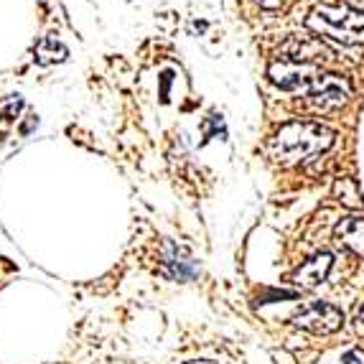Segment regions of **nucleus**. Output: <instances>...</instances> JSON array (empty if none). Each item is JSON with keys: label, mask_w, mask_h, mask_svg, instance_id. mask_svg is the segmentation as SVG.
<instances>
[{"label": "nucleus", "mask_w": 364, "mask_h": 364, "mask_svg": "<svg viewBox=\"0 0 364 364\" xmlns=\"http://www.w3.org/2000/svg\"><path fill=\"white\" fill-rule=\"evenodd\" d=\"M334 130L321 122H288L270 138V156L280 166H298L334 146Z\"/></svg>", "instance_id": "obj_1"}, {"label": "nucleus", "mask_w": 364, "mask_h": 364, "mask_svg": "<svg viewBox=\"0 0 364 364\" xmlns=\"http://www.w3.org/2000/svg\"><path fill=\"white\" fill-rule=\"evenodd\" d=\"M309 31L318 36L334 38L344 46H357L364 43V13L354 11L346 3L339 6H316L306 18Z\"/></svg>", "instance_id": "obj_2"}, {"label": "nucleus", "mask_w": 364, "mask_h": 364, "mask_svg": "<svg viewBox=\"0 0 364 364\" xmlns=\"http://www.w3.org/2000/svg\"><path fill=\"white\" fill-rule=\"evenodd\" d=\"M352 97V82L341 74L321 72L306 90V102L314 112H331Z\"/></svg>", "instance_id": "obj_3"}, {"label": "nucleus", "mask_w": 364, "mask_h": 364, "mask_svg": "<svg viewBox=\"0 0 364 364\" xmlns=\"http://www.w3.org/2000/svg\"><path fill=\"white\" fill-rule=\"evenodd\" d=\"M293 323L298 328H304V331H311V334L328 336V334H336L344 326V314L336 306L316 301V304H309L298 311L293 316Z\"/></svg>", "instance_id": "obj_4"}, {"label": "nucleus", "mask_w": 364, "mask_h": 364, "mask_svg": "<svg viewBox=\"0 0 364 364\" xmlns=\"http://www.w3.org/2000/svg\"><path fill=\"white\" fill-rule=\"evenodd\" d=\"M321 74V69L316 64H298V61L278 59L270 64L267 69V77L273 79L275 85L283 87V90H309L311 82Z\"/></svg>", "instance_id": "obj_5"}, {"label": "nucleus", "mask_w": 364, "mask_h": 364, "mask_svg": "<svg viewBox=\"0 0 364 364\" xmlns=\"http://www.w3.org/2000/svg\"><path fill=\"white\" fill-rule=\"evenodd\" d=\"M280 59L298 61V64H316L331 59V49L318 36H291L280 46Z\"/></svg>", "instance_id": "obj_6"}, {"label": "nucleus", "mask_w": 364, "mask_h": 364, "mask_svg": "<svg viewBox=\"0 0 364 364\" xmlns=\"http://www.w3.org/2000/svg\"><path fill=\"white\" fill-rule=\"evenodd\" d=\"M331 265H334V257H331V252H318V255L309 257L304 265L298 267L291 280L301 288H316V286H321L323 280L328 278V273H331Z\"/></svg>", "instance_id": "obj_7"}, {"label": "nucleus", "mask_w": 364, "mask_h": 364, "mask_svg": "<svg viewBox=\"0 0 364 364\" xmlns=\"http://www.w3.org/2000/svg\"><path fill=\"white\" fill-rule=\"evenodd\" d=\"M336 240L344 247H349L354 255L364 257V219L362 217H346L341 219L334 230Z\"/></svg>", "instance_id": "obj_8"}, {"label": "nucleus", "mask_w": 364, "mask_h": 364, "mask_svg": "<svg viewBox=\"0 0 364 364\" xmlns=\"http://www.w3.org/2000/svg\"><path fill=\"white\" fill-rule=\"evenodd\" d=\"M166 270L164 273L168 275V278H178V280H188L191 275L196 273V265H194V260L183 252L181 247H173V245H166Z\"/></svg>", "instance_id": "obj_9"}, {"label": "nucleus", "mask_w": 364, "mask_h": 364, "mask_svg": "<svg viewBox=\"0 0 364 364\" xmlns=\"http://www.w3.org/2000/svg\"><path fill=\"white\" fill-rule=\"evenodd\" d=\"M69 56L67 46H61L56 38H49V36H43L41 41L33 46V59L38 61V64H56V61H64Z\"/></svg>", "instance_id": "obj_10"}, {"label": "nucleus", "mask_w": 364, "mask_h": 364, "mask_svg": "<svg viewBox=\"0 0 364 364\" xmlns=\"http://www.w3.org/2000/svg\"><path fill=\"white\" fill-rule=\"evenodd\" d=\"M334 196L349 209H362L364 201H362V194H359V186L354 178H339L334 183Z\"/></svg>", "instance_id": "obj_11"}, {"label": "nucleus", "mask_w": 364, "mask_h": 364, "mask_svg": "<svg viewBox=\"0 0 364 364\" xmlns=\"http://www.w3.org/2000/svg\"><path fill=\"white\" fill-rule=\"evenodd\" d=\"M21 107H23V100H21L18 95L0 100V117H6V120H13V117L18 115Z\"/></svg>", "instance_id": "obj_12"}, {"label": "nucleus", "mask_w": 364, "mask_h": 364, "mask_svg": "<svg viewBox=\"0 0 364 364\" xmlns=\"http://www.w3.org/2000/svg\"><path fill=\"white\" fill-rule=\"evenodd\" d=\"M341 364H364V352L362 349H349L341 359Z\"/></svg>", "instance_id": "obj_13"}, {"label": "nucleus", "mask_w": 364, "mask_h": 364, "mask_svg": "<svg viewBox=\"0 0 364 364\" xmlns=\"http://www.w3.org/2000/svg\"><path fill=\"white\" fill-rule=\"evenodd\" d=\"M255 3L265 11H278V8L286 6V0H255Z\"/></svg>", "instance_id": "obj_14"}, {"label": "nucleus", "mask_w": 364, "mask_h": 364, "mask_svg": "<svg viewBox=\"0 0 364 364\" xmlns=\"http://www.w3.org/2000/svg\"><path fill=\"white\" fill-rule=\"evenodd\" d=\"M354 323H357V331H359V334H364V306L357 311V321H354Z\"/></svg>", "instance_id": "obj_15"}, {"label": "nucleus", "mask_w": 364, "mask_h": 364, "mask_svg": "<svg viewBox=\"0 0 364 364\" xmlns=\"http://www.w3.org/2000/svg\"><path fill=\"white\" fill-rule=\"evenodd\" d=\"M344 3H346L349 8H354V11L364 13V0H344Z\"/></svg>", "instance_id": "obj_16"}, {"label": "nucleus", "mask_w": 364, "mask_h": 364, "mask_svg": "<svg viewBox=\"0 0 364 364\" xmlns=\"http://www.w3.org/2000/svg\"><path fill=\"white\" fill-rule=\"evenodd\" d=\"M194 364H209V362H194Z\"/></svg>", "instance_id": "obj_17"}]
</instances>
